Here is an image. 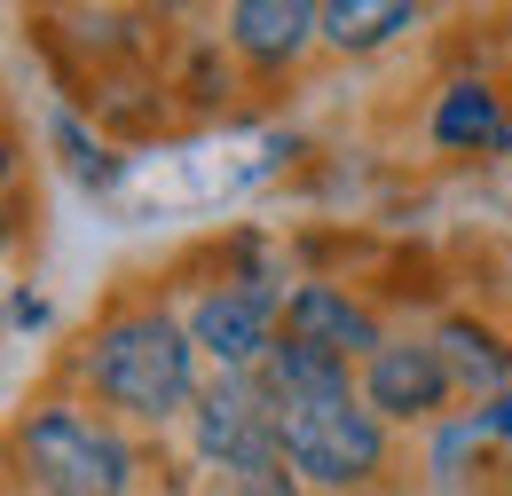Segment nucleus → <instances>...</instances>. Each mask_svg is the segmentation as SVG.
Wrapping results in <instances>:
<instances>
[{"instance_id":"nucleus-15","label":"nucleus","mask_w":512,"mask_h":496,"mask_svg":"<svg viewBox=\"0 0 512 496\" xmlns=\"http://www.w3.org/2000/svg\"><path fill=\"white\" fill-rule=\"evenodd\" d=\"M481 434H512V394H497V402L481 410Z\"/></svg>"},{"instance_id":"nucleus-14","label":"nucleus","mask_w":512,"mask_h":496,"mask_svg":"<svg viewBox=\"0 0 512 496\" xmlns=\"http://www.w3.org/2000/svg\"><path fill=\"white\" fill-rule=\"evenodd\" d=\"M292 481H300V473L276 457V465H253V473H229V496H300Z\"/></svg>"},{"instance_id":"nucleus-9","label":"nucleus","mask_w":512,"mask_h":496,"mask_svg":"<svg viewBox=\"0 0 512 496\" xmlns=\"http://www.w3.org/2000/svg\"><path fill=\"white\" fill-rule=\"evenodd\" d=\"M260 394L276 402V410H300V402H347L355 386H347V363L339 355H323V347H300V339H276V355L260 363Z\"/></svg>"},{"instance_id":"nucleus-13","label":"nucleus","mask_w":512,"mask_h":496,"mask_svg":"<svg viewBox=\"0 0 512 496\" xmlns=\"http://www.w3.org/2000/svg\"><path fill=\"white\" fill-rule=\"evenodd\" d=\"M56 142L71 150V174H79V182H95V189H103L111 174H119V166H111V158H103V150H95V142H87V134H79L71 119H56Z\"/></svg>"},{"instance_id":"nucleus-5","label":"nucleus","mask_w":512,"mask_h":496,"mask_svg":"<svg viewBox=\"0 0 512 496\" xmlns=\"http://www.w3.org/2000/svg\"><path fill=\"white\" fill-rule=\"evenodd\" d=\"M197 355H213L221 378H253L268 355H276V292L268 284H221L205 292L190 315Z\"/></svg>"},{"instance_id":"nucleus-12","label":"nucleus","mask_w":512,"mask_h":496,"mask_svg":"<svg viewBox=\"0 0 512 496\" xmlns=\"http://www.w3.org/2000/svg\"><path fill=\"white\" fill-rule=\"evenodd\" d=\"M418 24V8L410 0H331L323 8V40L331 48H379V40H394V32H410Z\"/></svg>"},{"instance_id":"nucleus-2","label":"nucleus","mask_w":512,"mask_h":496,"mask_svg":"<svg viewBox=\"0 0 512 496\" xmlns=\"http://www.w3.org/2000/svg\"><path fill=\"white\" fill-rule=\"evenodd\" d=\"M16 465L32 473L40 496H127L134 481V449L79 410H40L16 434Z\"/></svg>"},{"instance_id":"nucleus-10","label":"nucleus","mask_w":512,"mask_h":496,"mask_svg":"<svg viewBox=\"0 0 512 496\" xmlns=\"http://www.w3.org/2000/svg\"><path fill=\"white\" fill-rule=\"evenodd\" d=\"M442 363L457 386H473V394H505V378H512V347L489 331V323H473V315H449L442 323Z\"/></svg>"},{"instance_id":"nucleus-4","label":"nucleus","mask_w":512,"mask_h":496,"mask_svg":"<svg viewBox=\"0 0 512 496\" xmlns=\"http://www.w3.org/2000/svg\"><path fill=\"white\" fill-rule=\"evenodd\" d=\"M197 457L221 465V473H253L276 465L284 441H276V402L260 394V378H221L197 394Z\"/></svg>"},{"instance_id":"nucleus-6","label":"nucleus","mask_w":512,"mask_h":496,"mask_svg":"<svg viewBox=\"0 0 512 496\" xmlns=\"http://www.w3.org/2000/svg\"><path fill=\"white\" fill-rule=\"evenodd\" d=\"M449 363H442V347H379L371 363H363V402L379 410V418H442V402H449Z\"/></svg>"},{"instance_id":"nucleus-7","label":"nucleus","mask_w":512,"mask_h":496,"mask_svg":"<svg viewBox=\"0 0 512 496\" xmlns=\"http://www.w3.org/2000/svg\"><path fill=\"white\" fill-rule=\"evenodd\" d=\"M284 339H300V347H323V355H339V363H371L386 339H379V323L355 308L347 292H331V284H300L292 300H284Z\"/></svg>"},{"instance_id":"nucleus-11","label":"nucleus","mask_w":512,"mask_h":496,"mask_svg":"<svg viewBox=\"0 0 512 496\" xmlns=\"http://www.w3.org/2000/svg\"><path fill=\"white\" fill-rule=\"evenodd\" d=\"M434 142H442V150H505L512 126H505L497 95H489L481 79H457L442 103H434Z\"/></svg>"},{"instance_id":"nucleus-8","label":"nucleus","mask_w":512,"mask_h":496,"mask_svg":"<svg viewBox=\"0 0 512 496\" xmlns=\"http://www.w3.org/2000/svg\"><path fill=\"white\" fill-rule=\"evenodd\" d=\"M308 40H323V8H308V0H237L229 8V48L245 63H292Z\"/></svg>"},{"instance_id":"nucleus-1","label":"nucleus","mask_w":512,"mask_h":496,"mask_svg":"<svg viewBox=\"0 0 512 496\" xmlns=\"http://www.w3.org/2000/svg\"><path fill=\"white\" fill-rule=\"evenodd\" d=\"M87 378L127 418H174V410H190L197 402L190 323H174V315H158V308H134L119 323H103L95 347H87Z\"/></svg>"},{"instance_id":"nucleus-3","label":"nucleus","mask_w":512,"mask_h":496,"mask_svg":"<svg viewBox=\"0 0 512 496\" xmlns=\"http://www.w3.org/2000/svg\"><path fill=\"white\" fill-rule=\"evenodd\" d=\"M276 441H284V465L316 489H363L386 465V418L363 410L355 394L347 402H300V410H276Z\"/></svg>"}]
</instances>
